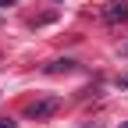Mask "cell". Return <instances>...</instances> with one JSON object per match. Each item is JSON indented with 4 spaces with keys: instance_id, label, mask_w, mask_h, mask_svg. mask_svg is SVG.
<instances>
[{
    "instance_id": "obj_7",
    "label": "cell",
    "mask_w": 128,
    "mask_h": 128,
    "mask_svg": "<svg viewBox=\"0 0 128 128\" xmlns=\"http://www.w3.org/2000/svg\"><path fill=\"white\" fill-rule=\"evenodd\" d=\"M121 128H128V124H121Z\"/></svg>"
},
{
    "instance_id": "obj_6",
    "label": "cell",
    "mask_w": 128,
    "mask_h": 128,
    "mask_svg": "<svg viewBox=\"0 0 128 128\" xmlns=\"http://www.w3.org/2000/svg\"><path fill=\"white\" fill-rule=\"evenodd\" d=\"M121 57H128V46H121Z\"/></svg>"
},
{
    "instance_id": "obj_4",
    "label": "cell",
    "mask_w": 128,
    "mask_h": 128,
    "mask_svg": "<svg viewBox=\"0 0 128 128\" xmlns=\"http://www.w3.org/2000/svg\"><path fill=\"white\" fill-rule=\"evenodd\" d=\"M0 128H14V121L11 118H0Z\"/></svg>"
},
{
    "instance_id": "obj_5",
    "label": "cell",
    "mask_w": 128,
    "mask_h": 128,
    "mask_svg": "<svg viewBox=\"0 0 128 128\" xmlns=\"http://www.w3.org/2000/svg\"><path fill=\"white\" fill-rule=\"evenodd\" d=\"M118 86H121V89H128V75H121V78H118Z\"/></svg>"
},
{
    "instance_id": "obj_3",
    "label": "cell",
    "mask_w": 128,
    "mask_h": 128,
    "mask_svg": "<svg viewBox=\"0 0 128 128\" xmlns=\"http://www.w3.org/2000/svg\"><path fill=\"white\" fill-rule=\"evenodd\" d=\"M71 71H78V64L75 60H54V64H46V75H71Z\"/></svg>"
},
{
    "instance_id": "obj_1",
    "label": "cell",
    "mask_w": 128,
    "mask_h": 128,
    "mask_svg": "<svg viewBox=\"0 0 128 128\" xmlns=\"http://www.w3.org/2000/svg\"><path fill=\"white\" fill-rule=\"evenodd\" d=\"M57 107H60L57 96H50V100H39V103H32V107H28V118H32V121H43V118L57 114Z\"/></svg>"
},
{
    "instance_id": "obj_2",
    "label": "cell",
    "mask_w": 128,
    "mask_h": 128,
    "mask_svg": "<svg viewBox=\"0 0 128 128\" xmlns=\"http://www.w3.org/2000/svg\"><path fill=\"white\" fill-rule=\"evenodd\" d=\"M103 18H107L110 25L128 22V4H124V0H121V4H107V7H103Z\"/></svg>"
}]
</instances>
